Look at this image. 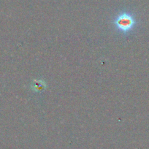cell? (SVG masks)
Returning a JSON list of instances; mask_svg holds the SVG:
<instances>
[{
    "label": "cell",
    "mask_w": 149,
    "mask_h": 149,
    "mask_svg": "<svg viewBox=\"0 0 149 149\" xmlns=\"http://www.w3.org/2000/svg\"><path fill=\"white\" fill-rule=\"evenodd\" d=\"M135 23L134 17L131 13L127 12L121 13L114 20L116 27L123 34L130 32L134 28Z\"/></svg>",
    "instance_id": "cell-1"
},
{
    "label": "cell",
    "mask_w": 149,
    "mask_h": 149,
    "mask_svg": "<svg viewBox=\"0 0 149 149\" xmlns=\"http://www.w3.org/2000/svg\"><path fill=\"white\" fill-rule=\"evenodd\" d=\"M45 86V83L42 82V81H35L34 83L33 82V85L31 86L33 91H40L41 90L43 89Z\"/></svg>",
    "instance_id": "cell-2"
}]
</instances>
